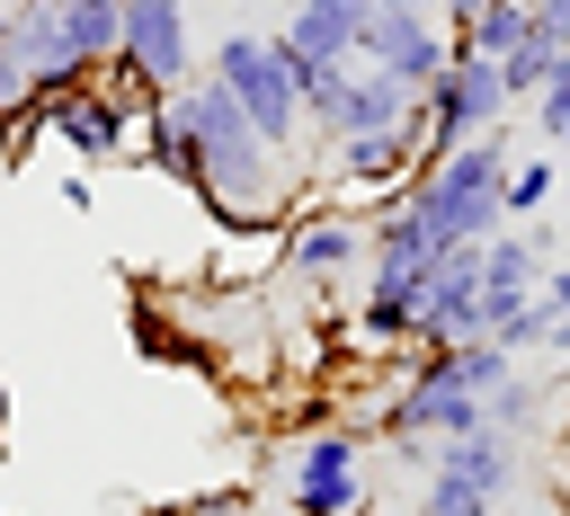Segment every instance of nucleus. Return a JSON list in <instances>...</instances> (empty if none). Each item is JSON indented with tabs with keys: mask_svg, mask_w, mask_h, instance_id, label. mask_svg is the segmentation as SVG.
I'll return each mask as SVG.
<instances>
[{
	"mask_svg": "<svg viewBox=\"0 0 570 516\" xmlns=\"http://www.w3.org/2000/svg\"><path fill=\"white\" fill-rule=\"evenodd\" d=\"M401 205L436 231V249H472V240H490V231L508 222V133L490 125V133H472V142L419 160V169L401 178Z\"/></svg>",
	"mask_w": 570,
	"mask_h": 516,
	"instance_id": "f257e3e1",
	"label": "nucleus"
},
{
	"mask_svg": "<svg viewBox=\"0 0 570 516\" xmlns=\"http://www.w3.org/2000/svg\"><path fill=\"white\" fill-rule=\"evenodd\" d=\"M205 71L249 107V125H258L276 151H294V142H303V80H294L285 44H276L267 27H232V36L214 44V62H205Z\"/></svg>",
	"mask_w": 570,
	"mask_h": 516,
	"instance_id": "f03ea898",
	"label": "nucleus"
},
{
	"mask_svg": "<svg viewBox=\"0 0 570 516\" xmlns=\"http://www.w3.org/2000/svg\"><path fill=\"white\" fill-rule=\"evenodd\" d=\"M508 116H517V98H508L499 62L454 44V62L419 89V160H436V151H454V142H472V133H490Z\"/></svg>",
	"mask_w": 570,
	"mask_h": 516,
	"instance_id": "7ed1b4c3",
	"label": "nucleus"
},
{
	"mask_svg": "<svg viewBox=\"0 0 570 516\" xmlns=\"http://www.w3.org/2000/svg\"><path fill=\"white\" fill-rule=\"evenodd\" d=\"M116 27H125V0H53V9H18L9 44L27 53V71H107Z\"/></svg>",
	"mask_w": 570,
	"mask_h": 516,
	"instance_id": "20e7f679",
	"label": "nucleus"
},
{
	"mask_svg": "<svg viewBox=\"0 0 570 516\" xmlns=\"http://www.w3.org/2000/svg\"><path fill=\"white\" fill-rule=\"evenodd\" d=\"M285 507L294 516H347V507H365V436L356 427H312L285 454Z\"/></svg>",
	"mask_w": 570,
	"mask_h": 516,
	"instance_id": "39448f33",
	"label": "nucleus"
},
{
	"mask_svg": "<svg viewBox=\"0 0 570 516\" xmlns=\"http://www.w3.org/2000/svg\"><path fill=\"white\" fill-rule=\"evenodd\" d=\"M116 71H134L151 98H178V89L196 80L187 0H125V27H116Z\"/></svg>",
	"mask_w": 570,
	"mask_h": 516,
	"instance_id": "423d86ee",
	"label": "nucleus"
},
{
	"mask_svg": "<svg viewBox=\"0 0 570 516\" xmlns=\"http://www.w3.org/2000/svg\"><path fill=\"white\" fill-rule=\"evenodd\" d=\"M356 62L392 71L401 89H428V80L454 62V27H445L436 9H374V18H365V44H356Z\"/></svg>",
	"mask_w": 570,
	"mask_h": 516,
	"instance_id": "0eeeda50",
	"label": "nucleus"
},
{
	"mask_svg": "<svg viewBox=\"0 0 570 516\" xmlns=\"http://www.w3.org/2000/svg\"><path fill=\"white\" fill-rule=\"evenodd\" d=\"M365 18H374V0H294V9H285V27H276V44H285L294 80L356 62V44H365Z\"/></svg>",
	"mask_w": 570,
	"mask_h": 516,
	"instance_id": "6e6552de",
	"label": "nucleus"
},
{
	"mask_svg": "<svg viewBox=\"0 0 570 516\" xmlns=\"http://www.w3.org/2000/svg\"><path fill=\"white\" fill-rule=\"evenodd\" d=\"M463 338H481V240L445 249L419 294V347H463Z\"/></svg>",
	"mask_w": 570,
	"mask_h": 516,
	"instance_id": "1a4fd4ad",
	"label": "nucleus"
},
{
	"mask_svg": "<svg viewBox=\"0 0 570 516\" xmlns=\"http://www.w3.org/2000/svg\"><path fill=\"white\" fill-rule=\"evenodd\" d=\"M410 169H419V125H392V133H338V142H330V178L356 187V196H392Z\"/></svg>",
	"mask_w": 570,
	"mask_h": 516,
	"instance_id": "9d476101",
	"label": "nucleus"
},
{
	"mask_svg": "<svg viewBox=\"0 0 570 516\" xmlns=\"http://www.w3.org/2000/svg\"><path fill=\"white\" fill-rule=\"evenodd\" d=\"M285 267L303 285H330V276L365 267V222L356 214H294L285 222Z\"/></svg>",
	"mask_w": 570,
	"mask_h": 516,
	"instance_id": "9b49d317",
	"label": "nucleus"
},
{
	"mask_svg": "<svg viewBox=\"0 0 570 516\" xmlns=\"http://www.w3.org/2000/svg\"><path fill=\"white\" fill-rule=\"evenodd\" d=\"M428 472H445V480L472 489V498H508V489H517V436H499V427H481V436H445Z\"/></svg>",
	"mask_w": 570,
	"mask_h": 516,
	"instance_id": "f8f14e48",
	"label": "nucleus"
},
{
	"mask_svg": "<svg viewBox=\"0 0 570 516\" xmlns=\"http://www.w3.org/2000/svg\"><path fill=\"white\" fill-rule=\"evenodd\" d=\"M525 36H534V0H490L472 27H454V44H463V53H490V62L517 53Z\"/></svg>",
	"mask_w": 570,
	"mask_h": 516,
	"instance_id": "ddd939ff",
	"label": "nucleus"
},
{
	"mask_svg": "<svg viewBox=\"0 0 570 516\" xmlns=\"http://www.w3.org/2000/svg\"><path fill=\"white\" fill-rule=\"evenodd\" d=\"M552 187H561L552 151H534V160H508V222H534V214L552 205Z\"/></svg>",
	"mask_w": 570,
	"mask_h": 516,
	"instance_id": "4468645a",
	"label": "nucleus"
},
{
	"mask_svg": "<svg viewBox=\"0 0 570 516\" xmlns=\"http://www.w3.org/2000/svg\"><path fill=\"white\" fill-rule=\"evenodd\" d=\"M552 71H561V53H552L543 36H525L517 53H499V80H508V98H517V107H534V89H543Z\"/></svg>",
	"mask_w": 570,
	"mask_h": 516,
	"instance_id": "2eb2a0df",
	"label": "nucleus"
},
{
	"mask_svg": "<svg viewBox=\"0 0 570 516\" xmlns=\"http://www.w3.org/2000/svg\"><path fill=\"white\" fill-rule=\"evenodd\" d=\"M534 133H543V151H570V53H561V71L534 89Z\"/></svg>",
	"mask_w": 570,
	"mask_h": 516,
	"instance_id": "dca6fc26",
	"label": "nucleus"
},
{
	"mask_svg": "<svg viewBox=\"0 0 570 516\" xmlns=\"http://www.w3.org/2000/svg\"><path fill=\"white\" fill-rule=\"evenodd\" d=\"M481 409H490V427H499V436H517V427H534V418H543V391H534L525 374H508V383H499Z\"/></svg>",
	"mask_w": 570,
	"mask_h": 516,
	"instance_id": "f3484780",
	"label": "nucleus"
},
{
	"mask_svg": "<svg viewBox=\"0 0 570 516\" xmlns=\"http://www.w3.org/2000/svg\"><path fill=\"white\" fill-rule=\"evenodd\" d=\"M534 36H543L552 53H570V0H534Z\"/></svg>",
	"mask_w": 570,
	"mask_h": 516,
	"instance_id": "a211bd4d",
	"label": "nucleus"
},
{
	"mask_svg": "<svg viewBox=\"0 0 570 516\" xmlns=\"http://www.w3.org/2000/svg\"><path fill=\"white\" fill-rule=\"evenodd\" d=\"M187 516H258V489H214V498H196Z\"/></svg>",
	"mask_w": 570,
	"mask_h": 516,
	"instance_id": "6ab92c4d",
	"label": "nucleus"
},
{
	"mask_svg": "<svg viewBox=\"0 0 570 516\" xmlns=\"http://www.w3.org/2000/svg\"><path fill=\"white\" fill-rule=\"evenodd\" d=\"M543 302H552V311H570V267H543Z\"/></svg>",
	"mask_w": 570,
	"mask_h": 516,
	"instance_id": "aec40b11",
	"label": "nucleus"
},
{
	"mask_svg": "<svg viewBox=\"0 0 570 516\" xmlns=\"http://www.w3.org/2000/svg\"><path fill=\"white\" fill-rule=\"evenodd\" d=\"M481 9H490V0H436V18H445V27H472Z\"/></svg>",
	"mask_w": 570,
	"mask_h": 516,
	"instance_id": "412c9836",
	"label": "nucleus"
},
{
	"mask_svg": "<svg viewBox=\"0 0 570 516\" xmlns=\"http://www.w3.org/2000/svg\"><path fill=\"white\" fill-rule=\"evenodd\" d=\"M543 347H552V356H570V311H552V329H543Z\"/></svg>",
	"mask_w": 570,
	"mask_h": 516,
	"instance_id": "4be33fe9",
	"label": "nucleus"
},
{
	"mask_svg": "<svg viewBox=\"0 0 570 516\" xmlns=\"http://www.w3.org/2000/svg\"><path fill=\"white\" fill-rule=\"evenodd\" d=\"M374 9H436V0H374Z\"/></svg>",
	"mask_w": 570,
	"mask_h": 516,
	"instance_id": "5701e85b",
	"label": "nucleus"
},
{
	"mask_svg": "<svg viewBox=\"0 0 570 516\" xmlns=\"http://www.w3.org/2000/svg\"><path fill=\"white\" fill-rule=\"evenodd\" d=\"M9 27H18V0H0V36H9Z\"/></svg>",
	"mask_w": 570,
	"mask_h": 516,
	"instance_id": "b1692460",
	"label": "nucleus"
},
{
	"mask_svg": "<svg viewBox=\"0 0 570 516\" xmlns=\"http://www.w3.org/2000/svg\"><path fill=\"white\" fill-rule=\"evenodd\" d=\"M347 516H392V507H374V498H365V507H347Z\"/></svg>",
	"mask_w": 570,
	"mask_h": 516,
	"instance_id": "393cba45",
	"label": "nucleus"
},
{
	"mask_svg": "<svg viewBox=\"0 0 570 516\" xmlns=\"http://www.w3.org/2000/svg\"><path fill=\"white\" fill-rule=\"evenodd\" d=\"M18 9H53V0H18Z\"/></svg>",
	"mask_w": 570,
	"mask_h": 516,
	"instance_id": "a878e982",
	"label": "nucleus"
},
{
	"mask_svg": "<svg viewBox=\"0 0 570 516\" xmlns=\"http://www.w3.org/2000/svg\"><path fill=\"white\" fill-rule=\"evenodd\" d=\"M0 418H9V391H0Z\"/></svg>",
	"mask_w": 570,
	"mask_h": 516,
	"instance_id": "bb28decb",
	"label": "nucleus"
}]
</instances>
